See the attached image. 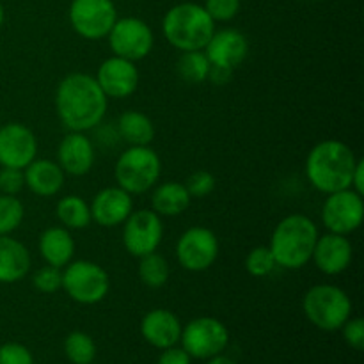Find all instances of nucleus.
<instances>
[{
    "instance_id": "f257e3e1",
    "label": "nucleus",
    "mask_w": 364,
    "mask_h": 364,
    "mask_svg": "<svg viewBox=\"0 0 364 364\" xmlns=\"http://www.w3.org/2000/svg\"><path fill=\"white\" fill-rule=\"evenodd\" d=\"M107 107L109 98L92 75L70 73L57 85V116L70 132H89L98 127L105 117Z\"/></svg>"
},
{
    "instance_id": "f03ea898",
    "label": "nucleus",
    "mask_w": 364,
    "mask_h": 364,
    "mask_svg": "<svg viewBox=\"0 0 364 364\" xmlns=\"http://www.w3.org/2000/svg\"><path fill=\"white\" fill-rule=\"evenodd\" d=\"M352 148L338 139H326L311 148L306 159L308 181L322 194L350 188L352 174L358 166Z\"/></svg>"
},
{
    "instance_id": "7ed1b4c3",
    "label": "nucleus",
    "mask_w": 364,
    "mask_h": 364,
    "mask_svg": "<svg viewBox=\"0 0 364 364\" xmlns=\"http://www.w3.org/2000/svg\"><path fill=\"white\" fill-rule=\"evenodd\" d=\"M318 235V226L302 213H291L279 220V224L274 228L269 244L277 267L299 270L308 265L311 262Z\"/></svg>"
},
{
    "instance_id": "20e7f679",
    "label": "nucleus",
    "mask_w": 364,
    "mask_h": 364,
    "mask_svg": "<svg viewBox=\"0 0 364 364\" xmlns=\"http://www.w3.org/2000/svg\"><path fill=\"white\" fill-rule=\"evenodd\" d=\"M162 32L167 43L178 52L203 50L215 32V21L199 4H176L166 13Z\"/></svg>"
},
{
    "instance_id": "39448f33",
    "label": "nucleus",
    "mask_w": 364,
    "mask_h": 364,
    "mask_svg": "<svg viewBox=\"0 0 364 364\" xmlns=\"http://www.w3.org/2000/svg\"><path fill=\"white\" fill-rule=\"evenodd\" d=\"M162 174V160L149 146H130L124 149L114 166L117 187L130 196L146 194L151 191Z\"/></svg>"
},
{
    "instance_id": "423d86ee",
    "label": "nucleus",
    "mask_w": 364,
    "mask_h": 364,
    "mask_svg": "<svg viewBox=\"0 0 364 364\" xmlns=\"http://www.w3.org/2000/svg\"><path fill=\"white\" fill-rule=\"evenodd\" d=\"M304 315L316 329L333 333L343 327L352 316V301L336 284H315L302 299Z\"/></svg>"
},
{
    "instance_id": "0eeeda50",
    "label": "nucleus",
    "mask_w": 364,
    "mask_h": 364,
    "mask_svg": "<svg viewBox=\"0 0 364 364\" xmlns=\"http://www.w3.org/2000/svg\"><path fill=\"white\" fill-rule=\"evenodd\" d=\"M63 290L71 301L78 304H98L109 295V272L102 265L89 259L70 262L63 269Z\"/></svg>"
},
{
    "instance_id": "6e6552de",
    "label": "nucleus",
    "mask_w": 364,
    "mask_h": 364,
    "mask_svg": "<svg viewBox=\"0 0 364 364\" xmlns=\"http://www.w3.org/2000/svg\"><path fill=\"white\" fill-rule=\"evenodd\" d=\"M181 348L194 359H210L223 354L230 343L228 327L213 316H199L181 329Z\"/></svg>"
},
{
    "instance_id": "1a4fd4ad",
    "label": "nucleus",
    "mask_w": 364,
    "mask_h": 364,
    "mask_svg": "<svg viewBox=\"0 0 364 364\" xmlns=\"http://www.w3.org/2000/svg\"><path fill=\"white\" fill-rule=\"evenodd\" d=\"M109 45L114 55L139 63L151 53L155 46V36L144 20L135 16L117 18L109 32Z\"/></svg>"
},
{
    "instance_id": "9d476101",
    "label": "nucleus",
    "mask_w": 364,
    "mask_h": 364,
    "mask_svg": "<svg viewBox=\"0 0 364 364\" xmlns=\"http://www.w3.org/2000/svg\"><path fill=\"white\" fill-rule=\"evenodd\" d=\"M322 224L329 233L345 235L358 231L364 219V199L363 194L343 188V191L327 194L322 206Z\"/></svg>"
},
{
    "instance_id": "9b49d317",
    "label": "nucleus",
    "mask_w": 364,
    "mask_h": 364,
    "mask_svg": "<svg viewBox=\"0 0 364 364\" xmlns=\"http://www.w3.org/2000/svg\"><path fill=\"white\" fill-rule=\"evenodd\" d=\"M116 20L114 0H71L70 23L80 38L89 41L107 38Z\"/></svg>"
},
{
    "instance_id": "f8f14e48",
    "label": "nucleus",
    "mask_w": 364,
    "mask_h": 364,
    "mask_svg": "<svg viewBox=\"0 0 364 364\" xmlns=\"http://www.w3.org/2000/svg\"><path fill=\"white\" fill-rule=\"evenodd\" d=\"M220 244L212 230L203 226L188 228L176 242L178 263L188 272H205L219 258Z\"/></svg>"
},
{
    "instance_id": "ddd939ff",
    "label": "nucleus",
    "mask_w": 364,
    "mask_h": 364,
    "mask_svg": "<svg viewBox=\"0 0 364 364\" xmlns=\"http://www.w3.org/2000/svg\"><path fill=\"white\" fill-rule=\"evenodd\" d=\"M164 238L162 217L153 210H134L123 223V245L134 258L151 255Z\"/></svg>"
},
{
    "instance_id": "4468645a",
    "label": "nucleus",
    "mask_w": 364,
    "mask_h": 364,
    "mask_svg": "<svg viewBox=\"0 0 364 364\" xmlns=\"http://www.w3.org/2000/svg\"><path fill=\"white\" fill-rule=\"evenodd\" d=\"M38 155L34 132L21 123L0 127V167L25 169Z\"/></svg>"
},
{
    "instance_id": "2eb2a0df",
    "label": "nucleus",
    "mask_w": 364,
    "mask_h": 364,
    "mask_svg": "<svg viewBox=\"0 0 364 364\" xmlns=\"http://www.w3.org/2000/svg\"><path fill=\"white\" fill-rule=\"evenodd\" d=\"M95 78L107 98H128L139 87V70L135 63L117 55L103 60Z\"/></svg>"
},
{
    "instance_id": "dca6fc26",
    "label": "nucleus",
    "mask_w": 364,
    "mask_h": 364,
    "mask_svg": "<svg viewBox=\"0 0 364 364\" xmlns=\"http://www.w3.org/2000/svg\"><path fill=\"white\" fill-rule=\"evenodd\" d=\"M354 258V249L345 235L329 233L318 235L311 262L326 276H340L350 267Z\"/></svg>"
},
{
    "instance_id": "f3484780",
    "label": "nucleus",
    "mask_w": 364,
    "mask_h": 364,
    "mask_svg": "<svg viewBox=\"0 0 364 364\" xmlns=\"http://www.w3.org/2000/svg\"><path fill=\"white\" fill-rule=\"evenodd\" d=\"M212 66L233 70L240 66L249 53V41L237 28L215 31L203 48Z\"/></svg>"
},
{
    "instance_id": "a211bd4d",
    "label": "nucleus",
    "mask_w": 364,
    "mask_h": 364,
    "mask_svg": "<svg viewBox=\"0 0 364 364\" xmlns=\"http://www.w3.org/2000/svg\"><path fill=\"white\" fill-rule=\"evenodd\" d=\"M92 223L102 228L123 226L124 220L134 212V198L121 187H105L92 198Z\"/></svg>"
},
{
    "instance_id": "6ab92c4d",
    "label": "nucleus",
    "mask_w": 364,
    "mask_h": 364,
    "mask_svg": "<svg viewBox=\"0 0 364 364\" xmlns=\"http://www.w3.org/2000/svg\"><path fill=\"white\" fill-rule=\"evenodd\" d=\"M96 162L95 144L85 132H70L57 148V164L70 176H85Z\"/></svg>"
},
{
    "instance_id": "aec40b11",
    "label": "nucleus",
    "mask_w": 364,
    "mask_h": 364,
    "mask_svg": "<svg viewBox=\"0 0 364 364\" xmlns=\"http://www.w3.org/2000/svg\"><path fill=\"white\" fill-rule=\"evenodd\" d=\"M181 329L183 326H181L180 318L173 311L162 308L148 311L141 322L142 338L160 350L180 343Z\"/></svg>"
},
{
    "instance_id": "412c9836",
    "label": "nucleus",
    "mask_w": 364,
    "mask_h": 364,
    "mask_svg": "<svg viewBox=\"0 0 364 364\" xmlns=\"http://www.w3.org/2000/svg\"><path fill=\"white\" fill-rule=\"evenodd\" d=\"M23 178L25 187L32 194L39 196V198H52L63 191L66 173L53 160L34 159L23 169Z\"/></svg>"
},
{
    "instance_id": "4be33fe9",
    "label": "nucleus",
    "mask_w": 364,
    "mask_h": 364,
    "mask_svg": "<svg viewBox=\"0 0 364 364\" xmlns=\"http://www.w3.org/2000/svg\"><path fill=\"white\" fill-rule=\"evenodd\" d=\"M38 249L46 265L64 269L75 256V238L64 226H50L39 235Z\"/></svg>"
},
{
    "instance_id": "5701e85b",
    "label": "nucleus",
    "mask_w": 364,
    "mask_h": 364,
    "mask_svg": "<svg viewBox=\"0 0 364 364\" xmlns=\"http://www.w3.org/2000/svg\"><path fill=\"white\" fill-rule=\"evenodd\" d=\"M31 252L11 235L0 237V283L13 284L23 279L31 270Z\"/></svg>"
},
{
    "instance_id": "b1692460",
    "label": "nucleus",
    "mask_w": 364,
    "mask_h": 364,
    "mask_svg": "<svg viewBox=\"0 0 364 364\" xmlns=\"http://www.w3.org/2000/svg\"><path fill=\"white\" fill-rule=\"evenodd\" d=\"M191 194L180 181H162L153 187L151 210L160 217L181 215L191 206Z\"/></svg>"
},
{
    "instance_id": "393cba45",
    "label": "nucleus",
    "mask_w": 364,
    "mask_h": 364,
    "mask_svg": "<svg viewBox=\"0 0 364 364\" xmlns=\"http://www.w3.org/2000/svg\"><path fill=\"white\" fill-rule=\"evenodd\" d=\"M117 134L128 146H149L155 139V124L144 112L127 110L117 117Z\"/></svg>"
},
{
    "instance_id": "a878e982",
    "label": "nucleus",
    "mask_w": 364,
    "mask_h": 364,
    "mask_svg": "<svg viewBox=\"0 0 364 364\" xmlns=\"http://www.w3.org/2000/svg\"><path fill=\"white\" fill-rule=\"evenodd\" d=\"M55 215L66 230H85L92 223L91 208L80 196H64L57 201Z\"/></svg>"
},
{
    "instance_id": "bb28decb",
    "label": "nucleus",
    "mask_w": 364,
    "mask_h": 364,
    "mask_svg": "<svg viewBox=\"0 0 364 364\" xmlns=\"http://www.w3.org/2000/svg\"><path fill=\"white\" fill-rule=\"evenodd\" d=\"M208 57L203 50H192V52H181L176 60V73L187 84H203L208 80L210 73Z\"/></svg>"
},
{
    "instance_id": "cd10ccee",
    "label": "nucleus",
    "mask_w": 364,
    "mask_h": 364,
    "mask_svg": "<svg viewBox=\"0 0 364 364\" xmlns=\"http://www.w3.org/2000/svg\"><path fill=\"white\" fill-rule=\"evenodd\" d=\"M139 279L142 281V284L148 288H162L166 287V283L169 281V263L159 252H151V255H146L142 258H139Z\"/></svg>"
},
{
    "instance_id": "c85d7f7f",
    "label": "nucleus",
    "mask_w": 364,
    "mask_h": 364,
    "mask_svg": "<svg viewBox=\"0 0 364 364\" xmlns=\"http://www.w3.org/2000/svg\"><path fill=\"white\" fill-rule=\"evenodd\" d=\"M64 354L73 364H91L96 358L95 340L87 333L73 331L64 340Z\"/></svg>"
},
{
    "instance_id": "c756f323",
    "label": "nucleus",
    "mask_w": 364,
    "mask_h": 364,
    "mask_svg": "<svg viewBox=\"0 0 364 364\" xmlns=\"http://www.w3.org/2000/svg\"><path fill=\"white\" fill-rule=\"evenodd\" d=\"M23 203L16 196H0V237L16 231L23 223Z\"/></svg>"
},
{
    "instance_id": "7c9ffc66",
    "label": "nucleus",
    "mask_w": 364,
    "mask_h": 364,
    "mask_svg": "<svg viewBox=\"0 0 364 364\" xmlns=\"http://www.w3.org/2000/svg\"><path fill=\"white\" fill-rule=\"evenodd\" d=\"M245 270L251 274L252 277H267L277 269V263L274 259V255L270 252L269 245H258V247L251 249L245 256Z\"/></svg>"
},
{
    "instance_id": "2f4dec72",
    "label": "nucleus",
    "mask_w": 364,
    "mask_h": 364,
    "mask_svg": "<svg viewBox=\"0 0 364 364\" xmlns=\"http://www.w3.org/2000/svg\"><path fill=\"white\" fill-rule=\"evenodd\" d=\"M32 287L41 294H55L63 288V269L45 265L32 276Z\"/></svg>"
},
{
    "instance_id": "473e14b6",
    "label": "nucleus",
    "mask_w": 364,
    "mask_h": 364,
    "mask_svg": "<svg viewBox=\"0 0 364 364\" xmlns=\"http://www.w3.org/2000/svg\"><path fill=\"white\" fill-rule=\"evenodd\" d=\"M183 185L192 199H203L215 191V176L208 171H196Z\"/></svg>"
},
{
    "instance_id": "72a5a7b5",
    "label": "nucleus",
    "mask_w": 364,
    "mask_h": 364,
    "mask_svg": "<svg viewBox=\"0 0 364 364\" xmlns=\"http://www.w3.org/2000/svg\"><path fill=\"white\" fill-rule=\"evenodd\" d=\"M203 7L213 21H231L240 11V0H205Z\"/></svg>"
},
{
    "instance_id": "f704fd0d",
    "label": "nucleus",
    "mask_w": 364,
    "mask_h": 364,
    "mask_svg": "<svg viewBox=\"0 0 364 364\" xmlns=\"http://www.w3.org/2000/svg\"><path fill=\"white\" fill-rule=\"evenodd\" d=\"M25 187L23 169L2 167L0 169V194L18 196Z\"/></svg>"
},
{
    "instance_id": "c9c22d12",
    "label": "nucleus",
    "mask_w": 364,
    "mask_h": 364,
    "mask_svg": "<svg viewBox=\"0 0 364 364\" xmlns=\"http://www.w3.org/2000/svg\"><path fill=\"white\" fill-rule=\"evenodd\" d=\"M0 364H34V359L27 347L11 341L0 347Z\"/></svg>"
},
{
    "instance_id": "e433bc0d",
    "label": "nucleus",
    "mask_w": 364,
    "mask_h": 364,
    "mask_svg": "<svg viewBox=\"0 0 364 364\" xmlns=\"http://www.w3.org/2000/svg\"><path fill=\"white\" fill-rule=\"evenodd\" d=\"M343 331V340L354 350H363L364 348V322L363 318H348L341 327Z\"/></svg>"
},
{
    "instance_id": "4c0bfd02",
    "label": "nucleus",
    "mask_w": 364,
    "mask_h": 364,
    "mask_svg": "<svg viewBox=\"0 0 364 364\" xmlns=\"http://www.w3.org/2000/svg\"><path fill=\"white\" fill-rule=\"evenodd\" d=\"M192 358L180 347H169V348H164V352L160 354L159 363L156 364H191Z\"/></svg>"
},
{
    "instance_id": "58836bf2",
    "label": "nucleus",
    "mask_w": 364,
    "mask_h": 364,
    "mask_svg": "<svg viewBox=\"0 0 364 364\" xmlns=\"http://www.w3.org/2000/svg\"><path fill=\"white\" fill-rule=\"evenodd\" d=\"M233 77V70H228V68H219V66H212L210 68L208 73V80L213 82L215 85H224L231 80Z\"/></svg>"
},
{
    "instance_id": "ea45409f",
    "label": "nucleus",
    "mask_w": 364,
    "mask_h": 364,
    "mask_svg": "<svg viewBox=\"0 0 364 364\" xmlns=\"http://www.w3.org/2000/svg\"><path fill=\"white\" fill-rule=\"evenodd\" d=\"M352 191L359 192V194H364V160L359 159L358 166H355L354 174H352Z\"/></svg>"
},
{
    "instance_id": "a19ab883",
    "label": "nucleus",
    "mask_w": 364,
    "mask_h": 364,
    "mask_svg": "<svg viewBox=\"0 0 364 364\" xmlns=\"http://www.w3.org/2000/svg\"><path fill=\"white\" fill-rule=\"evenodd\" d=\"M208 364H237V363H235L233 359L226 358V355L219 354V355H215V358H210Z\"/></svg>"
},
{
    "instance_id": "79ce46f5",
    "label": "nucleus",
    "mask_w": 364,
    "mask_h": 364,
    "mask_svg": "<svg viewBox=\"0 0 364 364\" xmlns=\"http://www.w3.org/2000/svg\"><path fill=\"white\" fill-rule=\"evenodd\" d=\"M4 18H6V13H4V6H2V2H0V27H2V23H4Z\"/></svg>"
}]
</instances>
